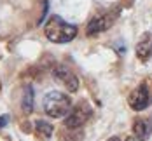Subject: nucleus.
<instances>
[{
  "label": "nucleus",
  "instance_id": "1a4fd4ad",
  "mask_svg": "<svg viewBox=\"0 0 152 141\" xmlns=\"http://www.w3.org/2000/svg\"><path fill=\"white\" fill-rule=\"evenodd\" d=\"M31 110H33V89L31 85H26L25 94H23V111L30 113Z\"/></svg>",
  "mask_w": 152,
  "mask_h": 141
},
{
  "label": "nucleus",
  "instance_id": "9d476101",
  "mask_svg": "<svg viewBox=\"0 0 152 141\" xmlns=\"http://www.w3.org/2000/svg\"><path fill=\"white\" fill-rule=\"evenodd\" d=\"M35 129H37L44 138H49V136L53 134V131H54L53 125L49 124V122H46V120H37V122H35Z\"/></svg>",
  "mask_w": 152,
  "mask_h": 141
},
{
  "label": "nucleus",
  "instance_id": "39448f33",
  "mask_svg": "<svg viewBox=\"0 0 152 141\" xmlns=\"http://www.w3.org/2000/svg\"><path fill=\"white\" fill-rule=\"evenodd\" d=\"M149 101H151V94H149V89H147L145 84L138 85L137 89L129 94V98H128L129 106L133 110H138V111L147 108V106H149Z\"/></svg>",
  "mask_w": 152,
  "mask_h": 141
},
{
  "label": "nucleus",
  "instance_id": "7ed1b4c3",
  "mask_svg": "<svg viewBox=\"0 0 152 141\" xmlns=\"http://www.w3.org/2000/svg\"><path fill=\"white\" fill-rule=\"evenodd\" d=\"M53 77L56 78L60 84L65 85V89H68V93H75L79 89V78L75 77V73L65 66V64H56L53 68Z\"/></svg>",
  "mask_w": 152,
  "mask_h": 141
},
{
  "label": "nucleus",
  "instance_id": "f257e3e1",
  "mask_svg": "<svg viewBox=\"0 0 152 141\" xmlns=\"http://www.w3.org/2000/svg\"><path fill=\"white\" fill-rule=\"evenodd\" d=\"M44 33L54 44H66L77 37V26L65 23L60 16H51L44 26Z\"/></svg>",
  "mask_w": 152,
  "mask_h": 141
},
{
  "label": "nucleus",
  "instance_id": "20e7f679",
  "mask_svg": "<svg viewBox=\"0 0 152 141\" xmlns=\"http://www.w3.org/2000/svg\"><path fill=\"white\" fill-rule=\"evenodd\" d=\"M89 117H91V110H89V106L79 105V106H75L72 111H68V115L65 117V125L70 127V129H75V127H80Z\"/></svg>",
  "mask_w": 152,
  "mask_h": 141
},
{
  "label": "nucleus",
  "instance_id": "0eeeda50",
  "mask_svg": "<svg viewBox=\"0 0 152 141\" xmlns=\"http://www.w3.org/2000/svg\"><path fill=\"white\" fill-rule=\"evenodd\" d=\"M133 134L138 138V141H149L152 134V120L151 119H138L133 124Z\"/></svg>",
  "mask_w": 152,
  "mask_h": 141
},
{
  "label": "nucleus",
  "instance_id": "9b49d317",
  "mask_svg": "<svg viewBox=\"0 0 152 141\" xmlns=\"http://www.w3.org/2000/svg\"><path fill=\"white\" fill-rule=\"evenodd\" d=\"M7 124H9V117H7V115H0V129L5 127Z\"/></svg>",
  "mask_w": 152,
  "mask_h": 141
},
{
  "label": "nucleus",
  "instance_id": "6e6552de",
  "mask_svg": "<svg viewBox=\"0 0 152 141\" xmlns=\"http://www.w3.org/2000/svg\"><path fill=\"white\" fill-rule=\"evenodd\" d=\"M152 56V35L145 33L142 37V40L137 44V58L142 61H147Z\"/></svg>",
  "mask_w": 152,
  "mask_h": 141
},
{
  "label": "nucleus",
  "instance_id": "423d86ee",
  "mask_svg": "<svg viewBox=\"0 0 152 141\" xmlns=\"http://www.w3.org/2000/svg\"><path fill=\"white\" fill-rule=\"evenodd\" d=\"M114 19H115L114 14H103V16H98V17H93L91 21L88 23V28H86L88 37H93V35H98L102 31L108 30L112 26Z\"/></svg>",
  "mask_w": 152,
  "mask_h": 141
},
{
  "label": "nucleus",
  "instance_id": "f03ea898",
  "mask_svg": "<svg viewBox=\"0 0 152 141\" xmlns=\"http://www.w3.org/2000/svg\"><path fill=\"white\" fill-rule=\"evenodd\" d=\"M72 101L68 98V94L58 93V91H51L44 96V111L51 119H65L70 111Z\"/></svg>",
  "mask_w": 152,
  "mask_h": 141
},
{
  "label": "nucleus",
  "instance_id": "ddd939ff",
  "mask_svg": "<svg viewBox=\"0 0 152 141\" xmlns=\"http://www.w3.org/2000/svg\"><path fill=\"white\" fill-rule=\"evenodd\" d=\"M126 141H137V140H135V138H128Z\"/></svg>",
  "mask_w": 152,
  "mask_h": 141
},
{
  "label": "nucleus",
  "instance_id": "f8f14e48",
  "mask_svg": "<svg viewBox=\"0 0 152 141\" xmlns=\"http://www.w3.org/2000/svg\"><path fill=\"white\" fill-rule=\"evenodd\" d=\"M108 141H121V140H119L117 136H114V138H110V140H108Z\"/></svg>",
  "mask_w": 152,
  "mask_h": 141
}]
</instances>
